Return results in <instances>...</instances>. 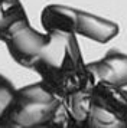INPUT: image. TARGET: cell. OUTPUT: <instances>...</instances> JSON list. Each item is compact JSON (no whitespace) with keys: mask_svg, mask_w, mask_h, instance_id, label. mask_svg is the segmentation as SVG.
Instances as JSON below:
<instances>
[{"mask_svg":"<svg viewBox=\"0 0 127 128\" xmlns=\"http://www.w3.org/2000/svg\"><path fill=\"white\" fill-rule=\"evenodd\" d=\"M94 82L103 81L120 88L127 86V55L120 50H110L100 60L87 64Z\"/></svg>","mask_w":127,"mask_h":128,"instance_id":"8992f818","label":"cell"},{"mask_svg":"<svg viewBox=\"0 0 127 128\" xmlns=\"http://www.w3.org/2000/svg\"><path fill=\"white\" fill-rule=\"evenodd\" d=\"M40 22L46 33L61 32L107 43L118 35V26L104 18L62 4H49L42 10Z\"/></svg>","mask_w":127,"mask_h":128,"instance_id":"3957f363","label":"cell"},{"mask_svg":"<svg viewBox=\"0 0 127 128\" xmlns=\"http://www.w3.org/2000/svg\"><path fill=\"white\" fill-rule=\"evenodd\" d=\"M26 24L29 19L20 0H0V40L6 42Z\"/></svg>","mask_w":127,"mask_h":128,"instance_id":"52a82bcc","label":"cell"},{"mask_svg":"<svg viewBox=\"0 0 127 128\" xmlns=\"http://www.w3.org/2000/svg\"><path fill=\"white\" fill-rule=\"evenodd\" d=\"M48 35L49 39L32 66L40 82L62 99L91 88L94 79L82 59L77 36L61 32Z\"/></svg>","mask_w":127,"mask_h":128,"instance_id":"6da1fadb","label":"cell"},{"mask_svg":"<svg viewBox=\"0 0 127 128\" xmlns=\"http://www.w3.org/2000/svg\"><path fill=\"white\" fill-rule=\"evenodd\" d=\"M85 127L127 128V91L107 82H94L87 105Z\"/></svg>","mask_w":127,"mask_h":128,"instance_id":"277c9868","label":"cell"},{"mask_svg":"<svg viewBox=\"0 0 127 128\" xmlns=\"http://www.w3.org/2000/svg\"><path fill=\"white\" fill-rule=\"evenodd\" d=\"M49 39L48 33H39L30 24L23 26L5 42L10 56L23 68L32 69L35 60Z\"/></svg>","mask_w":127,"mask_h":128,"instance_id":"5b68a950","label":"cell"},{"mask_svg":"<svg viewBox=\"0 0 127 128\" xmlns=\"http://www.w3.org/2000/svg\"><path fill=\"white\" fill-rule=\"evenodd\" d=\"M0 127H72V121L65 101L38 82L16 89Z\"/></svg>","mask_w":127,"mask_h":128,"instance_id":"7a4b0ae2","label":"cell"},{"mask_svg":"<svg viewBox=\"0 0 127 128\" xmlns=\"http://www.w3.org/2000/svg\"><path fill=\"white\" fill-rule=\"evenodd\" d=\"M15 92L16 89L12 85V82L0 74V121L6 115L7 110L10 108L15 98Z\"/></svg>","mask_w":127,"mask_h":128,"instance_id":"ba28073f","label":"cell"}]
</instances>
